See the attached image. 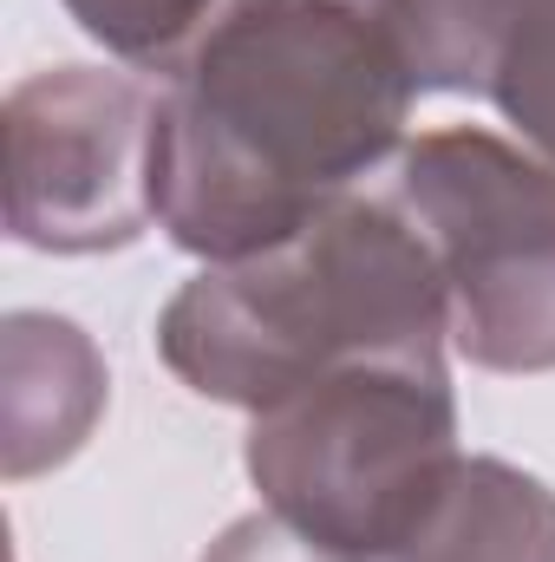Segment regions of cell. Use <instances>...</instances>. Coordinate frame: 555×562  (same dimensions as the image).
<instances>
[{
	"mask_svg": "<svg viewBox=\"0 0 555 562\" xmlns=\"http://www.w3.org/2000/svg\"><path fill=\"white\" fill-rule=\"evenodd\" d=\"M412 92L360 0H229L157 105V223L203 262L275 249L399 150Z\"/></svg>",
	"mask_w": 555,
	"mask_h": 562,
	"instance_id": "cell-1",
	"label": "cell"
},
{
	"mask_svg": "<svg viewBox=\"0 0 555 562\" xmlns=\"http://www.w3.org/2000/svg\"><path fill=\"white\" fill-rule=\"evenodd\" d=\"M451 288L399 203L333 196L287 243L209 262L157 314L163 367L216 400L262 413L353 360H444Z\"/></svg>",
	"mask_w": 555,
	"mask_h": 562,
	"instance_id": "cell-2",
	"label": "cell"
},
{
	"mask_svg": "<svg viewBox=\"0 0 555 562\" xmlns=\"http://www.w3.org/2000/svg\"><path fill=\"white\" fill-rule=\"evenodd\" d=\"M444 360H353L249 425L242 464L262 504L360 562L393 557L457 464Z\"/></svg>",
	"mask_w": 555,
	"mask_h": 562,
	"instance_id": "cell-3",
	"label": "cell"
},
{
	"mask_svg": "<svg viewBox=\"0 0 555 562\" xmlns=\"http://www.w3.org/2000/svg\"><path fill=\"white\" fill-rule=\"evenodd\" d=\"M393 203L451 288V340L484 373H555V164L451 125L399 150Z\"/></svg>",
	"mask_w": 555,
	"mask_h": 562,
	"instance_id": "cell-4",
	"label": "cell"
},
{
	"mask_svg": "<svg viewBox=\"0 0 555 562\" xmlns=\"http://www.w3.org/2000/svg\"><path fill=\"white\" fill-rule=\"evenodd\" d=\"M157 105L138 72L46 66L7 92V229L39 256L132 249L157 223Z\"/></svg>",
	"mask_w": 555,
	"mask_h": 562,
	"instance_id": "cell-5",
	"label": "cell"
},
{
	"mask_svg": "<svg viewBox=\"0 0 555 562\" xmlns=\"http://www.w3.org/2000/svg\"><path fill=\"white\" fill-rule=\"evenodd\" d=\"M418 92L490 99L555 164V0H360Z\"/></svg>",
	"mask_w": 555,
	"mask_h": 562,
	"instance_id": "cell-6",
	"label": "cell"
},
{
	"mask_svg": "<svg viewBox=\"0 0 555 562\" xmlns=\"http://www.w3.org/2000/svg\"><path fill=\"white\" fill-rule=\"evenodd\" d=\"M105 360L66 314H7L0 327V451L7 477L26 484L59 471L105 413Z\"/></svg>",
	"mask_w": 555,
	"mask_h": 562,
	"instance_id": "cell-7",
	"label": "cell"
},
{
	"mask_svg": "<svg viewBox=\"0 0 555 562\" xmlns=\"http://www.w3.org/2000/svg\"><path fill=\"white\" fill-rule=\"evenodd\" d=\"M380 562H555V491L503 458H457L418 530Z\"/></svg>",
	"mask_w": 555,
	"mask_h": 562,
	"instance_id": "cell-8",
	"label": "cell"
},
{
	"mask_svg": "<svg viewBox=\"0 0 555 562\" xmlns=\"http://www.w3.org/2000/svg\"><path fill=\"white\" fill-rule=\"evenodd\" d=\"M66 13L118 59L144 72H177L196 40L229 13V0H66Z\"/></svg>",
	"mask_w": 555,
	"mask_h": 562,
	"instance_id": "cell-9",
	"label": "cell"
},
{
	"mask_svg": "<svg viewBox=\"0 0 555 562\" xmlns=\"http://www.w3.org/2000/svg\"><path fill=\"white\" fill-rule=\"evenodd\" d=\"M196 562H360L320 537H307L301 524H287L281 510H256V517H236Z\"/></svg>",
	"mask_w": 555,
	"mask_h": 562,
	"instance_id": "cell-10",
	"label": "cell"
}]
</instances>
